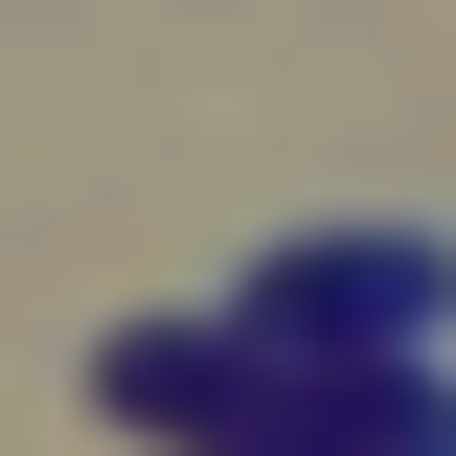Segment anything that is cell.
<instances>
[{
  "label": "cell",
  "mask_w": 456,
  "mask_h": 456,
  "mask_svg": "<svg viewBox=\"0 0 456 456\" xmlns=\"http://www.w3.org/2000/svg\"><path fill=\"white\" fill-rule=\"evenodd\" d=\"M251 342H274V365H434L456 342V251L434 228H342V251H274V274H251Z\"/></svg>",
  "instance_id": "cell-1"
}]
</instances>
